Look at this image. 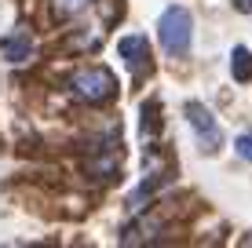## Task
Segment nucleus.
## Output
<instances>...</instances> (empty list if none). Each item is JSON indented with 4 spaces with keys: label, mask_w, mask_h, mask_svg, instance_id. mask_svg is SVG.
<instances>
[{
    "label": "nucleus",
    "mask_w": 252,
    "mask_h": 248,
    "mask_svg": "<svg viewBox=\"0 0 252 248\" xmlns=\"http://www.w3.org/2000/svg\"><path fill=\"white\" fill-rule=\"evenodd\" d=\"M0 51H4L7 62H26V58L33 55V37L26 29H19V33H11L7 40H0Z\"/></svg>",
    "instance_id": "nucleus-5"
},
{
    "label": "nucleus",
    "mask_w": 252,
    "mask_h": 248,
    "mask_svg": "<svg viewBox=\"0 0 252 248\" xmlns=\"http://www.w3.org/2000/svg\"><path fill=\"white\" fill-rule=\"evenodd\" d=\"M158 37H161V48L168 55H187L190 51V37H194V26H190V11L187 7H164L161 22H158Z\"/></svg>",
    "instance_id": "nucleus-1"
},
{
    "label": "nucleus",
    "mask_w": 252,
    "mask_h": 248,
    "mask_svg": "<svg viewBox=\"0 0 252 248\" xmlns=\"http://www.w3.org/2000/svg\"><path fill=\"white\" fill-rule=\"evenodd\" d=\"M230 73H234V81H241V84L252 81V51H249V48H234V55H230Z\"/></svg>",
    "instance_id": "nucleus-6"
},
{
    "label": "nucleus",
    "mask_w": 252,
    "mask_h": 248,
    "mask_svg": "<svg viewBox=\"0 0 252 248\" xmlns=\"http://www.w3.org/2000/svg\"><path fill=\"white\" fill-rule=\"evenodd\" d=\"M117 55L125 58V66L132 73H146L150 70V40L143 33H132V37H121L117 40Z\"/></svg>",
    "instance_id": "nucleus-4"
},
{
    "label": "nucleus",
    "mask_w": 252,
    "mask_h": 248,
    "mask_svg": "<svg viewBox=\"0 0 252 248\" xmlns=\"http://www.w3.org/2000/svg\"><path fill=\"white\" fill-rule=\"evenodd\" d=\"M234 150H238V157L252 161V132L249 135H238V139H234Z\"/></svg>",
    "instance_id": "nucleus-8"
},
{
    "label": "nucleus",
    "mask_w": 252,
    "mask_h": 248,
    "mask_svg": "<svg viewBox=\"0 0 252 248\" xmlns=\"http://www.w3.org/2000/svg\"><path fill=\"white\" fill-rule=\"evenodd\" d=\"M187 121L194 128V135H197V142H201L205 153H216L223 146V128L212 117V110H205L201 102H187Z\"/></svg>",
    "instance_id": "nucleus-3"
},
{
    "label": "nucleus",
    "mask_w": 252,
    "mask_h": 248,
    "mask_svg": "<svg viewBox=\"0 0 252 248\" xmlns=\"http://www.w3.org/2000/svg\"><path fill=\"white\" fill-rule=\"evenodd\" d=\"M69 88H73V95L81 102H92V106H99V102H110L117 95V77L106 70V66H88V70H81L69 81Z\"/></svg>",
    "instance_id": "nucleus-2"
},
{
    "label": "nucleus",
    "mask_w": 252,
    "mask_h": 248,
    "mask_svg": "<svg viewBox=\"0 0 252 248\" xmlns=\"http://www.w3.org/2000/svg\"><path fill=\"white\" fill-rule=\"evenodd\" d=\"M234 7H238V11H245V15H252V0H234Z\"/></svg>",
    "instance_id": "nucleus-9"
},
{
    "label": "nucleus",
    "mask_w": 252,
    "mask_h": 248,
    "mask_svg": "<svg viewBox=\"0 0 252 248\" xmlns=\"http://www.w3.org/2000/svg\"><path fill=\"white\" fill-rule=\"evenodd\" d=\"M88 4H92V0H55V15L66 19V15H77L81 7H88Z\"/></svg>",
    "instance_id": "nucleus-7"
}]
</instances>
